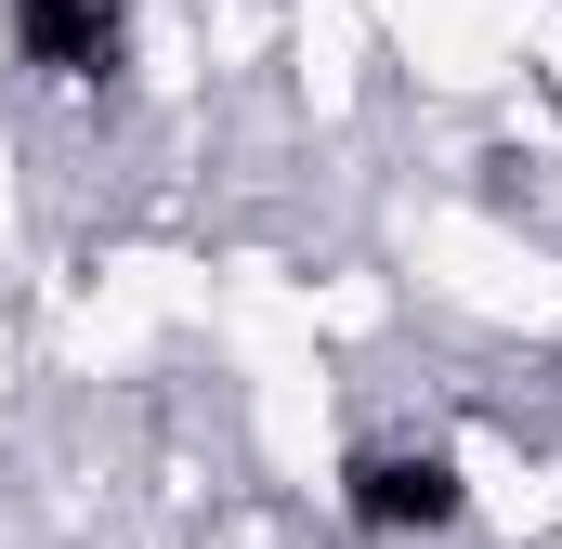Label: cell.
Here are the masks:
<instances>
[{
	"instance_id": "cell-1",
	"label": "cell",
	"mask_w": 562,
	"mask_h": 549,
	"mask_svg": "<svg viewBox=\"0 0 562 549\" xmlns=\"http://www.w3.org/2000/svg\"><path fill=\"white\" fill-rule=\"evenodd\" d=\"M340 524L353 537H458L471 524V471L445 445H353L340 458Z\"/></svg>"
},
{
	"instance_id": "cell-2",
	"label": "cell",
	"mask_w": 562,
	"mask_h": 549,
	"mask_svg": "<svg viewBox=\"0 0 562 549\" xmlns=\"http://www.w3.org/2000/svg\"><path fill=\"white\" fill-rule=\"evenodd\" d=\"M0 40L53 92H119V66H132V13L119 0H0Z\"/></svg>"
}]
</instances>
